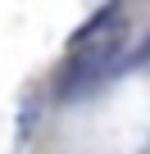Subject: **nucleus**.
<instances>
[{"label": "nucleus", "mask_w": 150, "mask_h": 154, "mask_svg": "<svg viewBox=\"0 0 150 154\" xmlns=\"http://www.w3.org/2000/svg\"><path fill=\"white\" fill-rule=\"evenodd\" d=\"M118 9H123V0H109V5H105L100 14H91V18L78 27V32H73V41H68V45H87V41H100V36H105V27H109V23H118Z\"/></svg>", "instance_id": "2"}, {"label": "nucleus", "mask_w": 150, "mask_h": 154, "mask_svg": "<svg viewBox=\"0 0 150 154\" xmlns=\"http://www.w3.org/2000/svg\"><path fill=\"white\" fill-rule=\"evenodd\" d=\"M118 54H123L118 36H109V41H91V54H82V59H68V68H64V95H78V91L96 86L105 72H114Z\"/></svg>", "instance_id": "1"}]
</instances>
